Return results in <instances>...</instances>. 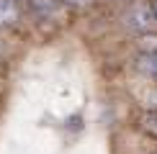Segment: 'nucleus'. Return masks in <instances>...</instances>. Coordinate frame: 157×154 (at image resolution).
<instances>
[{
	"label": "nucleus",
	"mask_w": 157,
	"mask_h": 154,
	"mask_svg": "<svg viewBox=\"0 0 157 154\" xmlns=\"http://www.w3.org/2000/svg\"><path fill=\"white\" fill-rule=\"evenodd\" d=\"M152 10H155V16H157V0H155V5H152Z\"/></svg>",
	"instance_id": "423d86ee"
},
{
	"label": "nucleus",
	"mask_w": 157,
	"mask_h": 154,
	"mask_svg": "<svg viewBox=\"0 0 157 154\" xmlns=\"http://www.w3.org/2000/svg\"><path fill=\"white\" fill-rule=\"evenodd\" d=\"M29 3H31V0H29Z\"/></svg>",
	"instance_id": "6e6552de"
},
{
	"label": "nucleus",
	"mask_w": 157,
	"mask_h": 154,
	"mask_svg": "<svg viewBox=\"0 0 157 154\" xmlns=\"http://www.w3.org/2000/svg\"><path fill=\"white\" fill-rule=\"evenodd\" d=\"M152 154H157V152H152Z\"/></svg>",
	"instance_id": "0eeeda50"
},
{
	"label": "nucleus",
	"mask_w": 157,
	"mask_h": 154,
	"mask_svg": "<svg viewBox=\"0 0 157 154\" xmlns=\"http://www.w3.org/2000/svg\"><path fill=\"white\" fill-rule=\"evenodd\" d=\"M18 0H0V26H10L18 21Z\"/></svg>",
	"instance_id": "f03ea898"
},
{
	"label": "nucleus",
	"mask_w": 157,
	"mask_h": 154,
	"mask_svg": "<svg viewBox=\"0 0 157 154\" xmlns=\"http://www.w3.org/2000/svg\"><path fill=\"white\" fill-rule=\"evenodd\" d=\"M139 126H142V131H144V134H149V136L157 139V111H147L139 118Z\"/></svg>",
	"instance_id": "20e7f679"
},
{
	"label": "nucleus",
	"mask_w": 157,
	"mask_h": 154,
	"mask_svg": "<svg viewBox=\"0 0 157 154\" xmlns=\"http://www.w3.org/2000/svg\"><path fill=\"white\" fill-rule=\"evenodd\" d=\"M136 67H139V72L149 77V80L157 82V51H152V54H142L139 62H136Z\"/></svg>",
	"instance_id": "7ed1b4c3"
},
{
	"label": "nucleus",
	"mask_w": 157,
	"mask_h": 154,
	"mask_svg": "<svg viewBox=\"0 0 157 154\" xmlns=\"http://www.w3.org/2000/svg\"><path fill=\"white\" fill-rule=\"evenodd\" d=\"M126 26L134 28V31H139V34H149L157 26V16H155V10L149 5H136V8H132L126 13Z\"/></svg>",
	"instance_id": "f257e3e1"
},
{
	"label": "nucleus",
	"mask_w": 157,
	"mask_h": 154,
	"mask_svg": "<svg viewBox=\"0 0 157 154\" xmlns=\"http://www.w3.org/2000/svg\"><path fill=\"white\" fill-rule=\"evenodd\" d=\"M59 3L70 5V8H82V5H90V3H93V0H59Z\"/></svg>",
	"instance_id": "39448f33"
}]
</instances>
